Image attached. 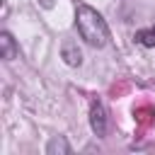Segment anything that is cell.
<instances>
[{
  "label": "cell",
  "instance_id": "obj_6",
  "mask_svg": "<svg viewBox=\"0 0 155 155\" xmlns=\"http://www.w3.org/2000/svg\"><path fill=\"white\" fill-rule=\"evenodd\" d=\"M136 41H138L140 46H148V48H153V46H155V27H148V29H140V31H136Z\"/></svg>",
  "mask_w": 155,
  "mask_h": 155
},
{
  "label": "cell",
  "instance_id": "obj_1",
  "mask_svg": "<svg viewBox=\"0 0 155 155\" xmlns=\"http://www.w3.org/2000/svg\"><path fill=\"white\" fill-rule=\"evenodd\" d=\"M75 27H78V34L94 48H102L109 44V27L104 22V17L90 7V5H78L75 10Z\"/></svg>",
  "mask_w": 155,
  "mask_h": 155
},
{
  "label": "cell",
  "instance_id": "obj_2",
  "mask_svg": "<svg viewBox=\"0 0 155 155\" xmlns=\"http://www.w3.org/2000/svg\"><path fill=\"white\" fill-rule=\"evenodd\" d=\"M90 126H92V131H94L99 138L107 136L109 119H107V109H104V104H102L99 99H92V104H90Z\"/></svg>",
  "mask_w": 155,
  "mask_h": 155
},
{
  "label": "cell",
  "instance_id": "obj_3",
  "mask_svg": "<svg viewBox=\"0 0 155 155\" xmlns=\"http://www.w3.org/2000/svg\"><path fill=\"white\" fill-rule=\"evenodd\" d=\"M61 53H63V58H65V63L68 65H73V68H78L80 63H82V53H80V48H78V44L75 41H63V48H61Z\"/></svg>",
  "mask_w": 155,
  "mask_h": 155
},
{
  "label": "cell",
  "instance_id": "obj_7",
  "mask_svg": "<svg viewBox=\"0 0 155 155\" xmlns=\"http://www.w3.org/2000/svg\"><path fill=\"white\" fill-rule=\"evenodd\" d=\"M41 5H44V7H51V5H53V0H41Z\"/></svg>",
  "mask_w": 155,
  "mask_h": 155
},
{
  "label": "cell",
  "instance_id": "obj_4",
  "mask_svg": "<svg viewBox=\"0 0 155 155\" xmlns=\"http://www.w3.org/2000/svg\"><path fill=\"white\" fill-rule=\"evenodd\" d=\"M17 44H15V39H12V34L10 31H2L0 34V53H2V58L5 61H12L15 56H17Z\"/></svg>",
  "mask_w": 155,
  "mask_h": 155
},
{
  "label": "cell",
  "instance_id": "obj_5",
  "mask_svg": "<svg viewBox=\"0 0 155 155\" xmlns=\"http://www.w3.org/2000/svg\"><path fill=\"white\" fill-rule=\"evenodd\" d=\"M46 153H48V155H56V153H65V155H68V153H70V145H68V140H65L63 136H56V138L46 145Z\"/></svg>",
  "mask_w": 155,
  "mask_h": 155
}]
</instances>
